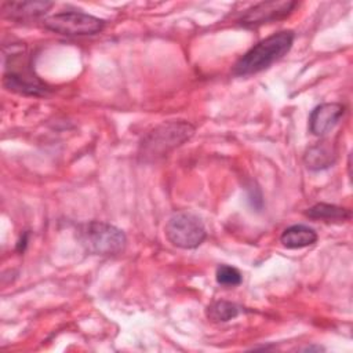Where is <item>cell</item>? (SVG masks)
<instances>
[{"label": "cell", "instance_id": "obj_1", "mask_svg": "<svg viewBox=\"0 0 353 353\" xmlns=\"http://www.w3.org/2000/svg\"><path fill=\"white\" fill-rule=\"evenodd\" d=\"M3 84L7 90L32 97L47 95L50 88L34 73L26 46L21 41L4 47Z\"/></svg>", "mask_w": 353, "mask_h": 353}, {"label": "cell", "instance_id": "obj_2", "mask_svg": "<svg viewBox=\"0 0 353 353\" xmlns=\"http://www.w3.org/2000/svg\"><path fill=\"white\" fill-rule=\"evenodd\" d=\"M194 127L186 120H168L150 130L141 141L138 154L142 161L152 163L167 156L175 148L189 141Z\"/></svg>", "mask_w": 353, "mask_h": 353}, {"label": "cell", "instance_id": "obj_3", "mask_svg": "<svg viewBox=\"0 0 353 353\" xmlns=\"http://www.w3.org/2000/svg\"><path fill=\"white\" fill-rule=\"evenodd\" d=\"M294 33L281 30L251 47L233 66V74L251 76L268 69L272 63L283 58L292 47Z\"/></svg>", "mask_w": 353, "mask_h": 353}, {"label": "cell", "instance_id": "obj_4", "mask_svg": "<svg viewBox=\"0 0 353 353\" xmlns=\"http://www.w3.org/2000/svg\"><path fill=\"white\" fill-rule=\"evenodd\" d=\"M83 248L94 255H116L125 247L127 237L121 229L108 222L90 221L77 228Z\"/></svg>", "mask_w": 353, "mask_h": 353}, {"label": "cell", "instance_id": "obj_5", "mask_svg": "<svg viewBox=\"0 0 353 353\" xmlns=\"http://www.w3.org/2000/svg\"><path fill=\"white\" fill-rule=\"evenodd\" d=\"M167 240L182 250L197 248L207 237L201 219L189 211L174 212L164 228Z\"/></svg>", "mask_w": 353, "mask_h": 353}, {"label": "cell", "instance_id": "obj_6", "mask_svg": "<svg viewBox=\"0 0 353 353\" xmlns=\"http://www.w3.org/2000/svg\"><path fill=\"white\" fill-rule=\"evenodd\" d=\"M105 22L81 11H61L44 19V26L63 36H91L103 29Z\"/></svg>", "mask_w": 353, "mask_h": 353}, {"label": "cell", "instance_id": "obj_7", "mask_svg": "<svg viewBox=\"0 0 353 353\" xmlns=\"http://www.w3.org/2000/svg\"><path fill=\"white\" fill-rule=\"evenodd\" d=\"M298 6L296 1L290 0H273L261 1L250 8H247L237 19L239 25L243 28H258L265 23H270L288 17L294 8Z\"/></svg>", "mask_w": 353, "mask_h": 353}, {"label": "cell", "instance_id": "obj_8", "mask_svg": "<svg viewBox=\"0 0 353 353\" xmlns=\"http://www.w3.org/2000/svg\"><path fill=\"white\" fill-rule=\"evenodd\" d=\"M345 113V106L338 102H327L316 106L309 116V130L316 137L330 132Z\"/></svg>", "mask_w": 353, "mask_h": 353}, {"label": "cell", "instance_id": "obj_9", "mask_svg": "<svg viewBox=\"0 0 353 353\" xmlns=\"http://www.w3.org/2000/svg\"><path fill=\"white\" fill-rule=\"evenodd\" d=\"M52 3L50 1H6L1 6L3 15L14 21H29L43 17Z\"/></svg>", "mask_w": 353, "mask_h": 353}, {"label": "cell", "instance_id": "obj_10", "mask_svg": "<svg viewBox=\"0 0 353 353\" xmlns=\"http://www.w3.org/2000/svg\"><path fill=\"white\" fill-rule=\"evenodd\" d=\"M336 160V150L328 141L319 142L306 149L303 161L312 171H320L331 167Z\"/></svg>", "mask_w": 353, "mask_h": 353}, {"label": "cell", "instance_id": "obj_11", "mask_svg": "<svg viewBox=\"0 0 353 353\" xmlns=\"http://www.w3.org/2000/svg\"><path fill=\"white\" fill-rule=\"evenodd\" d=\"M280 241L285 248L290 250L305 248L317 241V233L314 232V229L306 225H291L284 229L280 236Z\"/></svg>", "mask_w": 353, "mask_h": 353}, {"label": "cell", "instance_id": "obj_12", "mask_svg": "<svg viewBox=\"0 0 353 353\" xmlns=\"http://www.w3.org/2000/svg\"><path fill=\"white\" fill-rule=\"evenodd\" d=\"M305 215L312 219H320L325 222H343L350 218V211L347 208L335 205V204H327V203H319L312 205L305 211Z\"/></svg>", "mask_w": 353, "mask_h": 353}, {"label": "cell", "instance_id": "obj_13", "mask_svg": "<svg viewBox=\"0 0 353 353\" xmlns=\"http://www.w3.org/2000/svg\"><path fill=\"white\" fill-rule=\"evenodd\" d=\"M239 313H240V307L236 303L228 302V301H216L207 307V317L216 323L229 321L237 317Z\"/></svg>", "mask_w": 353, "mask_h": 353}, {"label": "cell", "instance_id": "obj_14", "mask_svg": "<svg viewBox=\"0 0 353 353\" xmlns=\"http://www.w3.org/2000/svg\"><path fill=\"white\" fill-rule=\"evenodd\" d=\"M215 279H216V283L223 287H236L243 281V276L240 270L230 265L218 266L215 272Z\"/></svg>", "mask_w": 353, "mask_h": 353}]
</instances>
